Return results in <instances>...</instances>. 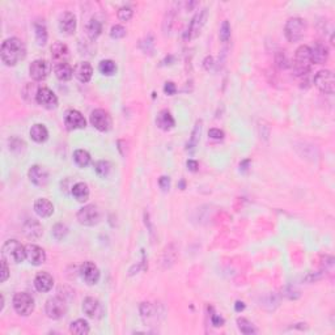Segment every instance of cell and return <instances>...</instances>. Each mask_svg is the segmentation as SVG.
Masks as SVG:
<instances>
[{"mask_svg":"<svg viewBox=\"0 0 335 335\" xmlns=\"http://www.w3.org/2000/svg\"><path fill=\"white\" fill-rule=\"evenodd\" d=\"M26 55L24 42L20 38L12 37L5 40L0 47V58L5 65L13 67L20 61H22Z\"/></svg>","mask_w":335,"mask_h":335,"instance_id":"6da1fadb","label":"cell"},{"mask_svg":"<svg viewBox=\"0 0 335 335\" xmlns=\"http://www.w3.org/2000/svg\"><path fill=\"white\" fill-rule=\"evenodd\" d=\"M312 59H311V49L309 46L301 45L296 50L294 53L293 62L291 63V67L293 70L294 75L298 78H304L309 74L312 67Z\"/></svg>","mask_w":335,"mask_h":335,"instance_id":"7a4b0ae2","label":"cell"},{"mask_svg":"<svg viewBox=\"0 0 335 335\" xmlns=\"http://www.w3.org/2000/svg\"><path fill=\"white\" fill-rule=\"evenodd\" d=\"M1 257L7 262L21 263L26 259V249L17 240H8L1 248Z\"/></svg>","mask_w":335,"mask_h":335,"instance_id":"3957f363","label":"cell"},{"mask_svg":"<svg viewBox=\"0 0 335 335\" xmlns=\"http://www.w3.org/2000/svg\"><path fill=\"white\" fill-rule=\"evenodd\" d=\"M307 30V24L301 17H291L284 26V34L290 42H298L304 37Z\"/></svg>","mask_w":335,"mask_h":335,"instance_id":"277c9868","label":"cell"},{"mask_svg":"<svg viewBox=\"0 0 335 335\" xmlns=\"http://www.w3.org/2000/svg\"><path fill=\"white\" fill-rule=\"evenodd\" d=\"M12 304L17 314L24 315V317L32 314L34 311V298L26 292H19L15 294Z\"/></svg>","mask_w":335,"mask_h":335,"instance_id":"5b68a950","label":"cell"},{"mask_svg":"<svg viewBox=\"0 0 335 335\" xmlns=\"http://www.w3.org/2000/svg\"><path fill=\"white\" fill-rule=\"evenodd\" d=\"M314 85L322 93L333 94L335 90L334 74L330 70L318 71L314 76Z\"/></svg>","mask_w":335,"mask_h":335,"instance_id":"8992f818","label":"cell"},{"mask_svg":"<svg viewBox=\"0 0 335 335\" xmlns=\"http://www.w3.org/2000/svg\"><path fill=\"white\" fill-rule=\"evenodd\" d=\"M78 220L82 225L85 227H94L97 225L101 220V213L100 209H97V206L94 205H86L84 207L79 209L78 212Z\"/></svg>","mask_w":335,"mask_h":335,"instance_id":"52a82bcc","label":"cell"},{"mask_svg":"<svg viewBox=\"0 0 335 335\" xmlns=\"http://www.w3.org/2000/svg\"><path fill=\"white\" fill-rule=\"evenodd\" d=\"M45 312L47 317L51 319L63 318L67 313V305L65 301L59 296L50 297L45 304Z\"/></svg>","mask_w":335,"mask_h":335,"instance_id":"ba28073f","label":"cell"},{"mask_svg":"<svg viewBox=\"0 0 335 335\" xmlns=\"http://www.w3.org/2000/svg\"><path fill=\"white\" fill-rule=\"evenodd\" d=\"M92 126L96 128V130L101 131V132H106L111 128L113 126V121H111V117L109 115L107 111H105L104 109H96L94 111H92L89 118Z\"/></svg>","mask_w":335,"mask_h":335,"instance_id":"9c48e42d","label":"cell"},{"mask_svg":"<svg viewBox=\"0 0 335 335\" xmlns=\"http://www.w3.org/2000/svg\"><path fill=\"white\" fill-rule=\"evenodd\" d=\"M36 101H37L38 105H41L42 107H45L47 110L57 109L58 106V97L53 90L46 88V86L38 88L37 92H36Z\"/></svg>","mask_w":335,"mask_h":335,"instance_id":"30bf717a","label":"cell"},{"mask_svg":"<svg viewBox=\"0 0 335 335\" xmlns=\"http://www.w3.org/2000/svg\"><path fill=\"white\" fill-rule=\"evenodd\" d=\"M50 70H51V65L49 62L45 59H37V61L32 62L29 65V75L33 80L42 82L49 76Z\"/></svg>","mask_w":335,"mask_h":335,"instance_id":"8fae6325","label":"cell"},{"mask_svg":"<svg viewBox=\"0 0 335 335\" xmlns=\"http://www.w3.org/2000/svg\"><path fill=\"white\" fill-rule=\"evenodd\" d=\"M206 20H207V8L196 12V15L192 17V20L188 24V30L185 32V40L195 38L200 33L202 28H203V25L206 24Z\"/></svg>","mask_w":335,"mask_h":335,"instance_id":"7c38bea8","label":"cell"},{"mask_svg":"<svg viewBox=\"0 0 335 335\" xmlns=\"http://www.w3.org/2000/svg\"><path fill=\"white\" fill-rule=\"evenodd\" d=\"M79 272H80V276H82L83 280H84L88 286H94V284H97L98 280H100V276H101L97 266L94 265L93 262L89 261L84 262V263L80 266Z\"/></svg>","mask_w":335,"mask_h":335,"instance_id":"4fadbf2b","label":"cell"},{"mask_svg":"<svg viewBox=\"0 0 335 335\" xmlns=\"http://www.w3.org/2000/svg\"><path fill=\"white\" fill-rule=\"evenodd\" d=\"M28 177L32 184H34L36 186H40V188H43V186L49 184V173L41 165L30 167V169L28 170Z\"/></svg>","mask_w":335,"mask_h":335,"instance_id":"5bb4252c","label":"cell"},{"mask_svg":"<svg viewBox=\"0 0 335 335\" xmlns=\"http://www.w3.org/2000/svg\"><path fill=\"white\" fill-rule=\"evenodd\" d=\"M64 125L67 130H79V128H84L86 126V121L84 115L78 110H68L64 115Z\"/></svg>","mask_w":335,"mask_h":335,"instance_id":"9a60e30c","label":"cell"},{"mask_svg":"<svg viewBox=\"0 0 335 335\" xmlns=\"http://www.w3.org/2000/svg\"><path fill=\"white\" fill-rule=\"evenodd\" d=\"M311 49L312 63L315 64H325L329 59V47L323 42H314V45L309 46Z\"/></svg>","mask_w":335,"mask_h":335,"instance_id":"2e32d148","label":"cell"},{"mask_svg":"<svg viewBox=\"0 0 335 335\" xmlns=\"http://www.w3.org/2000/svg\"><path fill=\"white\" fill-rule=\"evenodd\" d=\"M25 249H26V259L33 266H41L46 262V253L41 246L29 244L25 246Z\"/></svg>","mask_w":335,"mask_h":335,"instance_id":"e0dca14e","label":"cell"},{"mask_svg":"<svg viewBox=\"0 0 335 335\" xmlns=\"http://www.w3.org/2000/svg\"><path fill=\"white\" fill-rule=\"evenodd\" d=\"M78 28L76 16L72 12H64L59 19V30L65 36H72Z\"/></svg>","mask_w":335,"mask_h":335,"instance_id":"ac0fdd59","label":"cell"},{"mask_svg":"<svg viewBox=\"0 0 335 335\" xmlns=\"http://www.w3.org/2000/svg\"><path fill=\"white\" fill-rule=\"evenodd\" d=\"M83 312L89 318H100L103 315V307H101V304L97 298L86 297L83 301Z\"/></svg>","mask_w":335,"mask_h":335,"instance_id":"d6986e66","label":"cell"},{"mask_svg":"<svg viewBox=\"0 0 335 335\" xmlns=\"http://www.w3.org/2000/svg\"><path fill=\"white\" fill-rule=\"evenodd\" d=\"M54 286V279L49 272H38L34 278V287L38 292L41 293H46L53 290Z\"/></svg>","mask_w":335,"mask_h":335,"instance_id":"ffe728a7","label":"cell"},{"mask_svg":"<svg viewBox=\"0 0 335 335\" xmlns=\"http://www.w3.org/2000/svg\"><path fill=\"white\" fill-rule=\"evenodd\" d=\"M75 78L82 83H89L93 76V68L88 62H80L74 68Z\"/></svg>","mask_w":335,"mask_h":335,"instance_id":"44dd1931","label":"cell"},{"mask_svg":"<svg viewBox=\"0 0 335 335\" xmlns=\"http://www.w3.org/2000/svg\"><path fill=\"white\" fill-rule=\"evenodd\" d=\"M51 57H53L54 64L55 63H62V62H68L70 50L63 42H55L51 46Z\"/></svg>","mask_w":335,"mask_h":335,"instance_id":"7402d4cb","label":"cell"},{"mask_svg":"<svg viewBox=\"0 0 335 335\" xmlns=\"http://www.w3.org/2000/svg\"><path fill=\"white\" fill-rule=\"evenodd\" d=\"M54 74L61 82H70L74 76V68L71 67L68 62H62L54 64Z\"/></svg>","mask_w":335,"mask_h":335,"instance_id":"603a6c76","label":"cell"},{"mask_svg":"<svg viewBox=\"0 0 335 335\" xmlns=\"http://www.w3.org/2000/svg\"><path fill=\"white\" fill-rule=\"evenodd\" d=\"M34 212L40 217H50L54 213V205L46 198H38L34 202Z\"/></svg>","mask_w":335,"mask_h":335,"instance_id":"cb8c5ba5","label":"cell"},{"mask_svg":"<svg viewBox=\"0 0 335 335\" xmlns=\"http://www.w3.org/2000/svg\"><path fill=\"white\" fill-rule=\"evenodd\" d=\"M156 125L161 130L169 131L176 126V121L173 118V115L170 114V111L161 110L156 117Z\"/></svg>","mask_w":335,"mask_h":335,"instance_id":"d4e9b609","label":"cell"},{"mask_svg":"<svg viewBox=\"0 0 335 335\" xmlns=\"http://www.w3.org/2000/svg\"><path fill=\"white\" fill-rule=\"evenodd\" d=\"M29 135L36 143H45L46 140L49 139V131H47L45 125L36 123V125H33L30 131H29Z\"/></svg>","mask_w":335,"mask_h":335,"instance_id":"484cf974","label":"cell"},{"mask_svg":"<svg viewBox=\"0 0 335 335\" xmlns=\"http://www.w3.org/2000/svg\"><path fill=\"white\" fill-rule=\"evenodd\" d=\"M103 21L98 20L97 17H92L89 21H88V24H86V36L89 37L90 41H96L100 36H101V33H103Z\"/></svg>","mask_w":335,"mask_h":335,"instance_id":"4316f807","label":"cell"},{"mask_svg":"<svg viewBox=\"0 0 335 335\" xmlns=\"http://www.w3.org/2000/svg\"><path fill=\"white\" fill-rule=\"evenodd\" d=\"M34 36L38 46H45L47 43V28L43 20L34 21Z\"/></svg>","mask_w":335,"mask_h":335,"instance_id":"83f0119b","label":"cell"},{"mask_svg":"<svg viewBox=\"0 0 335 335\" xmlns=\"http://www.w3.org/2000/svg\"><path fill=\"white\" fill-rule=\"evenodd\" d=\"M24 233L26 234V237L36 240L42 236V227L37 220L29 219L24 224Z\"/></svg>","mask_w":335,"mask_h":335,"instance_id":"f1b7e54d","label":"cell"},{"mask_svg":"<svg viewBox=\"0 0 335 335\" xmlns=\"http://www.w3.org/2000/svg\"><path fill=\"white\" fill-rule=\"evenodd\" d=\"M71 192H72V195H74V198L78 202H80V203H84V202H86V200L89 199V188H88V185L84 184V182H78V184H75L74 186H72V188H71Z\"/></svg>","mask_w":335,"mask_h":335,"instance_id":"f546056e","label":"cell"},{"mask_svg":"<svg viewBox=\"0 0 335 335\" xmlns=\"http://www.w3.org/2000/svg\"><path fill=\"white\" fill-rule=\"evenodd\" d=\"M202 125H203L202 121H198V122L195 123L194 130H192L191 132V136H190V139H188V146H186V151L194 152L195 151V148L198 147V144H199L200 140V134H202V128H203Z\"/></svg>","mask_w":335,"mask_h":335,"instance_id":"4dcf8cb0","label":"cell"},{"mask_svg":"<svg viewBox=\"0 0 335 335\" xmlns=\"http://www.w3.org/2000/svg\"><path fill=\"white\" fill-rule=\"evenodd\" d=\"M70 331L72 333V334L86 335V334H89L90 327L85 319H76V321H74V322L71 323Z\"/></svg>","mask_w":335,"mask_h":335,"instance_id":"1f68e13d","label":"cell"},{"mask_svg":"<svg viewBox=\"0 0 335 335\" xmlns=\"http://www.w3.org/2000/svg\"><path fill=\"white\" fill-rule=\"evenodd\" d=\"M98 70L104 76H113L117 72V64L110 59H105V61L100 62Z\"/></svg>","mask_w":335,"mask_h":335,"instance_id":"d6a6232c","label":"cell"},{"mask_svg":"<svg viewBox=\"0 0 335 335\" xmlns=\"http://www.w3.org/2000/svg\"><path fill=\"white\" fill-rule=\"evenodd\" d=\"M75 164L80 168H86L90 164V155L84 149H76L74 152Z\"/></svg>","mask_w":335,"mask_h":335,"instance_id":"836d02e7","label":"cell"},{"mask_svg":"<svg viewBox=\"0 0 335 335\" xmlns=\"http://www.w3.org/2000/svg\"><path fill=\"white\" fill-rule=\"evenodd\" d=\"M237 326H238V330L241 331L242 334H245V335H251L257 333V329H255V326H254L253 323L250 322L249 319L244 318V317L237 318Z\"/></svg>","mask_w":335,"mask_h":335,"instance_id":"e575fe53","label":"cell"},{"mask_svg":"<svg viewBox=\"0 0 335 335\" xmlns=\"http://www.w3.org/2000/svg\"><path fill=\"white\" fill-rule=\"evenodd\" d=\"M94 169H96V173H97L98 176L103 177V178H105V177L109 176V173H110L111 165H110V163H109V161L101 160V161L96 163V165H94Z\"/></svg>","mask_w":335,"mask_h":335,"instance_id":"d590c367","label":"cell"},{"mask_svg":"<svg viewBox=\"0 0 335 335\" xmlns=\"http://www.w3.org/2000/svg\"><path fill=\"white\" fill-rule=\"evenodd\" d=\"M67 233H68V228H67L64 224L58 223V224H55L53 227V232H51V234H53V237L55 238L57 241H62V240L67 236Z\"/></svg>","mask_w":335,"mask_h":335,"instance_id":"8d00e7d4","label":"cell"},{"mask_svg":"<svg viewBox=\"0 0 335 335\" xmlns=\"http://www.w3.org/2000/svg\"><path fill=\"white\" fill-rule=\"evenodd\" d=\"M275 63H276V65H278L280 70H287V68L291 67L290 59H288V57H287V54L284 51L276 53V55H275Z\"/></svg>","mask_w":335,"mask_h":335,"instance_id":"74e56055","label":"cell"},{"mask_svg":"<svg viewBox=\"0 0 335 335\" xmlns=\"http://www.w3.org/2000/svg\"><path fill=\"white\" fill-rule=\"evenodd\" d=\"M230 34H232V32H230V24H229V21L225 20L224 22L221 24L220 32H219V37H220V41L224 42V43H227V42L230 40Z\"/></svg>","mask_w":335,"mask_h":335,"instance_id":"f35d334b","label":"cell"},{"mask_svg":"<svg viewBox=\"0 0 335 335\" xmlns=\"http://www.w3.org/2000/svg\"><path fill=\"white\" fill-rule=\"evenodd\" d=\"M153 313H155V308L152 307L149 303H143L140 305V314H142L144 321L153 317Z\"/></svg>","mask_w":335,"mask_h":335,"instance_id":"ab89813d","label":"cell"},{"mask_svg":"<svg viewBox=\"0 0 335 335\" xmlns=\"http://www.w3.org/2000/svg\"><path fill=\"white\" fill-rule=\"evenodd\" d=\"M117 16H118L119 20L126 22V21H130L131 19H132V16H134V11H132V8H130V7H122V8L118 9Z\"/></svg>","mask_w":335,"mask_h":335,"instance_id":"60d3db41","label":"cell"},{"mask_svg":"<svg viewBox=\"0 0 335 335\" xmlns=\"http://www.w3.org/2000/svg\"><path fill=\"white\" fill-rule=\"evenodd\" d=\"M126 36V29L123 28L122 25H114L110 29V37L114 40H121Z\"/></svg>","mask_w":335,"mask_h":335,"instance_id":"b9f144b4","label":"cell"},{"mask_svg":"<svg viewBox=\"0 0 335 335\" xmlns=\"http://www.w3.org/2000/svg\"><path fill=\"white\" fill-rule=\"evenodd\" d=\"M9 278V267L5 259H1V270H0V282L4 283Z\"/></svg>","mask_w":335,"mask_h":335,"instance_id":"7bdbcfd3","label":"cell"},{"mask_svg":"<svg viewBox=\"0 0 335 335\" xmlns=\"http://www.w3.org/2000/svg\"><path fill=\"white\" fill-rule=\"evenodd\" d=\"M209 136L213 140H221L224 139L225 134L224 131L220 130V128H211V130L209 131Z\"/></svg>","mask_w":335,"mask_h":335,"instance_id":"ee69618b","label":"cell"},{"mask_svg":"<svg viewBox=\"0 0 335 335\" xmlns=\"http://www.w3.org/2000/svg\"><path fill=\"white\" fill-rule=\"evenodd\" d=\"M176 92H177V86L174 83H172V82L165 83V85H164V93L168 94V96H173V94H176Z\"/></svg>","mask_w":335,"mask_h":335,"instance_id":"f6af8a7d","label":"cell"},{"mask_svg":"<svg viewBox=\"0 0 335 335\" xmlns=\"http://www.w3.org/2000/svg\"><path fill=\"white\" fill-rule=\"evenodd\" d=\"M144 45H146V47L143 49V51H146V53H149V51H151L148 46H151V49H153V38H152V36H148V37L146 38V41L140 42V47Z\"/></svg>","mask_w":335,"mask_h":335,"instance_id":"bcb514c9","label":"cell"},{"mask_svg":"<svg viewBox=\"0 0 335 335\" xmlns=\"http://www.w3.org/2000/svg\"><path fill=\"white\" fill-rule=\"evenodd\" d=\"M159 185H160V188H163V190H169V188H170V178L167 176L160 177Z\"/></svg>","mask_w":335,"mask_h":335,"instance_id":"7dc6e473","label":"cell"},{"mask_svg":"<svg viewBox=\"0 0 335 335\" xmlns=\"http://www.w3.org/2000/svg\"><path fill=\"white\" fill-rule=\"evenodd\" d=\"M211 322H212L213 326H223V325H224V318L220 317L219 314H212V317H211Z\"/></svg>","mask_w":335,"mask_h":335,"instance_id":"c3c4849f","label":"cell"},{"mask_svg":"<svg viewBox=\"0 0 335 335\" xmlns=\"http://www.w3.org/2000/svg\"><path fill=\"white\" fill-rule=\"evenodd\" d=\"M186 167H188V169L190 172H196L198 168H199V164H198V161H195V160H188Z\"/></svg>","mask_w":335,"mask_h":335,"instance_id":"681fc988","label":"cell"},{"mask_svg":"<svg viewBox=\"0 0 335 335\" xmlns=\"http://www.w3.org/2000/svg\"><path fill=\"white\" fill-rule=\"evenodd\" d=\"M213 65H215V63H213V58L212 57H206L205 62H203V67H205V70L206 71L212 70Z\"/></svg>","mask_w":335,"mask_h":335,"instance_id":"f907efd6","label":"cell"},{"mask_svg":"<svg viewBox=\"0 0 335 335\" xmlns=\"http://www.w3.org/2000/svg\"><path fill=\"white\" fill-rule=\"evenodd\" d=\"M234 311L237 312V313L245 311V304L242 303V301H236V304H234Z\"/></svg>","mask_w":335,"mask_h":335,"instance_id":"816d5d0a","label":"cell"},{"mask_svg":"<svg viewBox=\"0 0 335 335\" xmlns=\"http://www.w3.org/2000/svg\"><path fill=\"white\" fill-rule=\"evenodd\" d=\"M250 164V160H245V161H242L241 164H240V168H241V170H248V167H249Z\"/></svg>","mask_w":335,"mask_h":335,"instance_id":"f5cc1de1","label":"cell"},{"mask_svg":"<svg viewBox=\"0 0 335 335\" xmlns=\"http://www.w3.org/2000/svg\"><path fill=\"white\" fill-rule=\"evenodd\" d=\"M3 308H4V296L0 294V312L3 311Z\"/></svg>","mask_w":335,"mask_h":335,"instance_id":"db71d44e","label":"cell"},{"mask_svg":"<svg viewBox=\"0 0 335 335\" xmlns=\"http://www.w3.org/2000/svg\"><path fill=\"white\" fill-rule=\"evenodd\" d=\"M180 186H181V188H182V190H184V188H185V181H181Z\"/></svg>","mask_w":335,"mask_h":335,"instance_id":"11a10c76","label":"cell"}]
</instances>
